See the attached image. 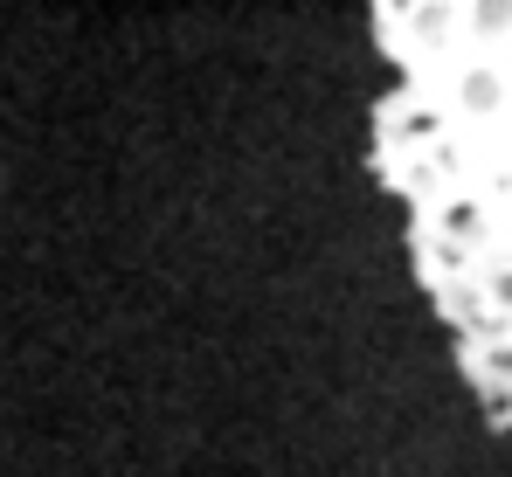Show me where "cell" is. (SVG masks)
<instances>
[{
  "mask_svg": "<svg viewBox=\"0 0 512 477\" xmlns=\"http://www.w3.org/2000/svg\"><path fill=\"white\" fill-rule=\"evenodd\" d=\"M464 104H471V111H492V104H499V77H492V70H471V77H464Z\"/></svg>",
  "mask_w": 512,
  "mask_h": 477,
  "instance_id": "6da1fadb",
  "label": "cell"
},
{
  "mask_svg": "<svg viewBox=\"0 0 512 477\" xmlns=\"http://www.w3.org/2000/svg\"><path fill=\"white\" fill-rule=\"evenodd\" d=\"M471 21L485 35H499V28H512V0H471Z\"/></svg>",
  "mask_w": 512,
  "mask_h": 477,
  "instance_id": "7a4b0ae2",
  "label": "cell"
}]
</instances>
